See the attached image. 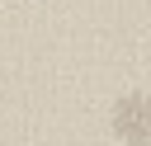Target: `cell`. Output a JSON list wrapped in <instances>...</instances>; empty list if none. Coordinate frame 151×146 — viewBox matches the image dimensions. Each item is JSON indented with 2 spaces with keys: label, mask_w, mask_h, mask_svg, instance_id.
<instances>
[{
  "label": "cell",
  "mask_w": 151,
  "mask_h": 146,
  "mask_svg": "<svg viewBox=\"0 0 151 146\" xmlns=\"http://www.w3.org/2000/svg\"><path fill=\"white\" fill-rule=\"evenodd\" d=\"M109 122H113V137H118V141H127V146H151V94H142V89L123 94V99L113 104Z\"/></svg>",
  "instance_id": "cell-1"
}]
</instances>
